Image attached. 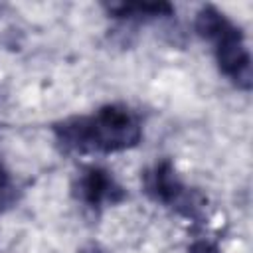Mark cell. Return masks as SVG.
<instances>
[{
	"label": "cell",
	"instance_id": "obj_5",
	"mask_svg": "<svg viewBox=\"0 0 253 253\" xmlns=\"http://www.w3.org/2000/svg\"><path fill=\"white\" fill-rule=\"evenodd\" d=\"M109 16L117 20H134V22H148L154 18L172 16L174 8L168 2H111L103 6Z\"/></svg>",
	"mask_w": 253,
	"mask_h": 253
},
{
	"label": "cell",
	"instance_id": "obj_1",
	"mask_svg": "<svg viewBox=\"0 0 253 253\" xmlns=\"http://www.w3.org/2000/svg\"><path fill=\"white\" fill-rule=\"evenodd\" d=\"M53 136L63 152H121L142 138L136 113L125 105H105L91 117H69L53 125Z\"/></svg>",
	"mask_w": 253,
	"mask_h": 253
},
{
	"label": "cell",
	"instance_id": "obj_7",
	"mask_svg": "<svg viewBox=\"0 0 253 253\" xmlns=\"http://www.w3.org/2000/svg\"><path fill=\"white\" fill-rule=\"evenodd\" d=\"M14 200H16V186L12 182L10 172L0 162V208L10 206Z\"/></svg>",
	"mask_w": 253,
	"mask_h": 253
},
{
	"label": "cell",
	"instance_id": "obj_3",
	"mask_svg": "<svg viewBox=\"0 0 253 253\" xmlns=\"http://www.w3.org/2000/svg\"><path fill=\"white\" fill-rule=\"evenodd\" d=\"M217 65L221 73L233 81L243 91H249L253 85V73H251V55L245 47V40L241 30L227 22L223 30L211 40Z\"/></svg>",
	"mask_w": 253,
	"mask_h": 253
},
{
	"label": "cell",
	"instance_id": "obj_6",
	"mask_svg": "<svg viewBox=\"0 0 253 253\" xmlns=\"http://www.w3.org/2000/svg\"><path fill=\"white\" fill-rule=\"evenodd\" d=\"M227 22H229V20H227V16H225L223 12H219L215 6H210V4H208V6H204V8L196 14L194 28H196V32H198L200 38L211 42V40L223 30V26H225Z\"/></svg>",
	"mask_w": 253,
	"mask_h": 253
},
{
	"label": "cell",
	"instance_id": "obj_8",
	"mask_svg": "<svg viewBox=\"0 0 253 253\" xmlns=\"http://www.w3.org/2000/svg\"><path fill=\"white\" fill-rule=\"evenodd\" d=\"M188 253H221V251H219V247L215 243L206 241V239H198V241H194L190 245Z\"/></svg>",
	"mask_w": 253,
	"mask_h": 253
},
{
	"label": "cell",
	"instance_id": "obj_2",
	"mask_svg": "<svg viewBox=\"0 0 253 253\" xmlns=\"http://www.w3.org/2000/svg\"><path fill=\"white\" fill-rule=\"evenodd\" d=\"M142 184L144 192L158 204L168 206L176 213L202 221L204 219V210H206V198L194 190L188 188L176 174L174 164L170 160H160L156 162L150 170L142 174Z\"/></svg>",
	"mask_w": 253,
	"mask_h": 253
},
{
	"label": "cell",
	"instance_id": "obj_4",
	"mask_svg": "<svg viewBox=\"0 0 253 253\" xmlns=\"http://www.w3.org/2000/svg\"><path fill=\"white\" fill-rule=\"evenodd\" d=\"M75 198L91 210H99L103 206L119 204L126 198L125 188L113 178V174L103 166H87L79 172L73 184Z\"/></svg>",
	"mask_w": 253,
	"mask_h": 253
}]
</instances>
